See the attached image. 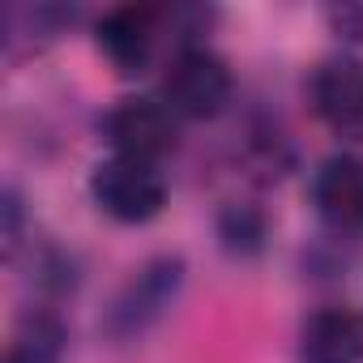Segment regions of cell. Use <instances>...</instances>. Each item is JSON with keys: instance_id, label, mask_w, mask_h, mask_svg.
<instances>
[{"instance_id": "11", "label": "cell", "mask_w": 363, "mask_h": 363, "mask_svg": "<svg viewBox=\"0 0 363 363\" xmlns=\"http://www.w3.org/2000/svg\"><path fill=\"white\" fill-rule=\"evenodd\" d=\"M325 18L337 30V39L363 43V5H333V9H325Z\"/></svg>"}, {"instance_id": "7", "label": "cell", "mask_w": 363, "mask_h": 363, "mask_svg": "<svg viewBox=\"0 0 363 363\" xmlns=\"http://www.w3.org/2000/svg\"><path fill=\"white\" fill-rule=\"evenodd\" d=\"M312 206L337 235H363V158L329 154L312 175Z\"/></svg>"}, {"instance_id": "8", "label": "cell", "mask_w": 363, "mask_h": 363, "mask_svg": "<svg viewBox=\"0 0 363 363\" xmlns=\"http://www.w3.org/2000/svg\"><path fill=\"white\" fill-rule=\"evenodd\" d=\"M299 363H363V316L325 303L299 329Z\"/></svg>"}, {"instance_id": "9", "label": "cell", "mask_w": 363, "mask_h": 363, "mask_svg": "<svg viewBox=\"0 0 363 363\" xmlns=\"http://www.w3.org/2000/svg\"><path fill=\"white\" fill-rule=\"evenodd\" d=\"M65 346H69L65 320L52 308H30L9 333L5 363H65Z\"/></svg>"}, {"instance_id": "3", "label": "cell", "mask_w": 363, "mask_h": 363, "mask_svg": "<svg viewBox=\"0 0 363 363\" xmlns=\"http://www.w3.org/2000/svg\"><path fill=\"white\" fill-rule=\"evenodd\" d=\"M179 286H184V261H179V257H154V261H145L124 282V291L111 299L107 320H103L107 337H116V342L141 337L175 303Z\"/></svg>"}, {"instance_id": "2", "label": "cell", "mask_w": 363, "mask_h": 363, "mask_svg": "<svg viewBox=\"0 0 363 363\" xmlns=\"http://www.w3.org/2000/svg\"><path fill=\"white\" fill-rule=\"evenodd\" d=\"M90 197L94 206L116 218V223H150L162 214L167 206V175L158 171V162H141V158H124L111 154L90 171Z\"/></svg>"}, {"instance_id": "6", "label": "cell", "mask_w": 363, "mask_h": 363, "mask_svg": "<svg viewBox=\"0 0 363 363\" xmlns=\"http://www.w3.org/2000/svg\"><path fill=\"white\" fill-rule=\"evenodd\" d=\"M158 26H162V13L158 9H150V5H120V9H107L99 18L94 39H99V52L111 60L116 73L137 77L154 60Z\"/></svg>"}, {"instance_id": "10", "label": "cell", "mask_w": 363, "mask_h": 363, "mask_svg": "<svg viewBox=\"0 0 363 363\" xmlns=\"http://www.w3.org/2000/svg\"><path fill=\"white\" fill-rule=\"evenodd\" d=\"M265 214L257 206H227L223 218H218V235H223V248L227 252H240V257H252L261 252L265 244Z\"/></svg>"}, {"instance_id": "4", "label": "cell", "mask_w": 363, "mask_h": 363, "mask_svg": "<svg viewBox=\"0 0 363 363\" xmlns=\"http://www.w3.org/2000/svg\"><path fill=\"white\" fill-rule=\"evenodd\" d=\"M103 137L111 154L162 162L179 141V116L162 99H120L103 116Z\"/></svg>"}, {"instance_id": "1", "label": "cell", "mask_w": 363, "mask_h": 363, "mask_svg": "<svg viewBox=\"0 0 363 363\" xmlns=\"http://www.w3.org/2000/svg\"><path fill=\"white\" fill-rule=\"evenodd\" d=\"M231 69L206 43H184L162 73V103L179 120H214L231 103Z\"/></svg>"}, {"instance_id": "5", "label": "cell", "mask_w": 363, "mask_h": 363, "mask_svg": "<svg viewBox=\"0 0 363 363\" xmlns=\"http://www.w3.org/2000/svg\"><path fill=\"white\" fill-rule=\"evenodd\" d=\"M312 111L342 137H363V60L359 56H329L308 77Z\"/></svg>"}]
</instances>
